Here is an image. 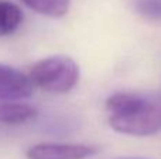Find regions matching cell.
I'll list each match as a JSON object with an SVG mask.
<instances>
[{"mask_svg": "<svg viewBox=\"0 0 161 159\" xmlns=\"http://www.w3.org/2000/svg\"><path fill=\"white\" fill-rule=\"evenodd\" d=\"M96 152V146L85 144L41 142L30 146L25 155L27 159H88Z\"/></svg>", "mask_w": 161, "mask_h": 159, "instance_id": "3", "label": "cell"}, {"mask_svg": "<svg viewBox=\"0 0 161 159\" xmlns=\"http://www.w3.org/2000/svg\"><path fill=\"white\" fill-rule=\"evenodd\" d=\"M109 126L116 132L148 137L161 131V97L114 93L106 100Z\"/></svg>", "mask_w": 161, "mask_h": 159, "instance_id": "1", "label": "cell"}, {"mask_svg": "<svg viewBox=\"0 0 161 159\" xmlns=\"http://www.w3.org/2000/svg\"><path fill=\"white\" fill-rule=\"evenodd\" d=\"M34 92L30 76L13 66L0 64V103L28 99Z\"/></svg>", "mask_w": 161, "mask_h": 159, "instance_id": "4", "label": "cell"}, {"mask_svg": "<svg viewBox=\"0 0 161 159\" xmlns=\"http://www.w3.org/2000/svg\"><path fill=\"white\" fill-rule=\"evenodd\" d=\"M36 13L51 18H59L68 13L71 0H20Z\"/></svg>", "mask_w": 161, "mask_h": 159, "instance_id": "7", "label": "cell"}, {"mask_svg": "<svg viewBox=\"0 0 161 159\" xmlns=\"http://www.w3.org/2000/svg\"><path fill=\"white\" fill-rule=\"evenodd\" d=\"M134 8L146 18L161 21V0H136Z\"/></svg>", "mask_w": 161, "mask_h": 159, "instance_id": "8", "label": "cell"}, {"mask_svg": "<svg viewBox=\"0 0 161 159\" xmlns=\"http://www.w3.org/2000/svg\"><path fill=\"white\" fill-rule=\"evenodd\" d=\"M23 23V11L8 0H0V37H7L19 30Z\"/></svg>", "mask_w": 161, "mask_h": 159, "instance_id": "6", "label": "cell"}, {"mask_svg": "<svg viewBox=\"0 0 161 159\" xmlns=\"http://www.w3.org/2000/svg\"><path fill=\"white\" fill-rule=\"evenodd\" d=\"M79 66L72 58L65 55H54L36 62L30 70L33 85L44 92L64 95L79 82Z\"/></svg>", "mask_w": 161, "mask_h": 159, "instance_id": "2", "label": "cell"}, {"mask_svg": "<svg viewBox=\"0 0 161 159\" xmlns=\"http://www.w3.org/2000/svg\"><path fill=\"white\" fill-rule=\"evenodd\" d=\"M36 107L21 101H2L0 103V123L6 126H20L37 117Z\"/></svg>", "mask_w": 161, "mask_h": 159, "instance_id": "5", "label": "cell"}]
</instances>
